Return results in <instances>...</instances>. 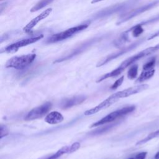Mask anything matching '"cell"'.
<instances>
[{"label":"cell","mask_w":159,"mask_h":159,"mask_svg":"<svg viewBox=\"0 0 159 159\" xmlns=\"http://www.w3.org/2000/svg\"><path fill=\"white\" fill-rule=\"evenodd\" d=\"M155 53V50L153 48V47H148L140 52H139L138 53L128 58L127 59H126L125 60H124L120 65V66H119L117 68L114 69V70L111 71L109 73H106L105 75L101 76L97 81V83H100L102 81L109 78H112V77H116L118 75H119L126 68H127L128 66H129L130 65H131L132 64H133L134 62L138 61L139 60L147 57L148 55H150L152 53Z\"/></svg>","instance_id":"cell-1"},{"label":"cell","mask_w":159,"mask_h":159,"mask_svg":"<svg viewBox=\"0 0 159 159\" xmlns=\"http://www.w3.org/2000/svg\"><path fill=\"white\" fill-rule=\"evenodd\" d=\"M88 25L89 24H83L69 28L64 31L51 35L46 40L45 42L47 43H52L66 40L83 31V30H85L88 27Z\"/></svg>","instance_id":"cell-2"},{"label":"cell","mask_w":159,"mask_h":159,"mask_svg":"<svg viewBox=\"0 0 159 159\" xmlns=\"http://www.w3.org/2000/svg\"><path fill=\"white\" fill-rule=\"evenodd\" d=\"M36 55L30 53L15 56L9 59L5 65L6 68H12L17 70H22L29 66L35 59Z\"/></svg>","instance_id":"cell-3"},{"label":"cell","mask_w":159,"mask_h":159,"mask_svg":"<svg viewBox=\"0 0 159 159\" xmlns=\"http://www.w3.org/2000/svg\"><path fill=\"white\" fill-rule=\"evenodd\" d=\"M135 107L134 106H130L124 107L122 109L113 111L110 114H107V116H106L105 117H104L103 118H102L101 119H100L99 120L93 123L91 125V127L99 126V125L105 124L106 123L112 122L119 117H122L124 116H125L127 114L132 112L133 111L135 110Z\"/></svg>","instance_id":"cell-4"},{"label":"cell","mask_w":159,"mask_h":159,"mask_svg":"<svg viewBox=\"0 0 159 159\" xmlns=\"http://www.w3.org/2000/svg\"><path fill=\"white\" fill-rule=\"evenodd\" d=\"M43 37V35L40 34L35 36H32L28 38H25L21 39L17 42H16L13 43H11L7 46H6L4 49H2L1 53L6 52V53H14L17 52L20 48L27 46L28 45L35 43L39 40L42 39Z\"/></svg>","instance_id":"cell-5"},{"label":"cell","mask_w":159,"mask_h":159,"mask_svg":"<svg viewBox=\"0 0 159 159\" xmlns=\"http://www.w3.org/2000/svg\"><path fill=\"white\" fill-rule=\"evenodd\" d=\"M102 38V37H96L93 39L86 40L83 44L80 45L79 47H78L75 49L73 50L68 55H66L64 57H61L58 58L57 60H56L54 61V63H60V62H61V61H65V60H69V59L73 58V57H75V56L82 53L83 52H84L85 50L88 48L90 46H91L92 45H93L96 42L101 40Z\"/></svg>","instance_id":"cell-6"},{"label":"cell","mask_w":159,"mask_h":159,"mask_svg":"<svg viewBox=\"0 0 159 159\" xmlns=\"http://www.w3.org/2000/svg\"><path fill=\"white\" fill-rule=\"evenodd\" d=\"M159 3V0H155L147 4H145V5H143L142 6H140L137 9H133V10H131L125 14H124L120 17V19L119 20V22H117V24H121V23H123L127 20H129V19L133 18L134 17L136 16H138L139 14L142 13V12H144L147 11H148L150 10V9L154 7L155 6H157V4Z\"/></svg>","instance_id":"cell-7"},{"label":"cell","mask_w":159,"mask_h":159,"mask_svg":"<svg viewBox=\"0 0 159 159\" xmlns=\"http://www.w3.org/2000/svg\"><path fill=\"white\" fill-rule=\"evenodd\" d=\"M130 5V1L123 2V3L119 4L113 5L112 6H110V7H108L104 9H102L100 11H98L96 14H95L94 16H93V18L94 19H98L105 17L106 16H111L116 12L125 10Z\"/></svg>","instance_id":"cell-8"},{"label":"cell","mask_w":159,"mask_h":159,"mask_svg":"<svg viewBox=\"0 0 159 159\" xmlns=\"http://www.w3.org/2000/svg\"><path fill=\"white\" fill-rule=\"evenodd\" d=\"M52 108V103L46 102L40 106L36 107L30 111L25 117V120H32L37 119L44 116Z\"/></svg>","instance_id":"cell-9"},{"label":"cell","mask_w":159,"mask_h":159,"mask_svg":"<svg viewBox=\"0 0 159 159\" xmlns=\"http://www.w3.org/2000/svg\"><path fill=\"white\" fill-rule=\"evenodd\" d=\"M145 38L141 39H140V40H139L135 42L134 43L130 44V45H129V46H127V47L124 48L123 49L120 50V51H119V52H116V53H112V54H111V55L107 56L105 58H104V59L101 60L100 61H99V62L98 63L96 66H97V67L101 66H102V65L106 64L107 63L109 62L110 61H111V60H114V59H115V58H117V57H120V56L124 55V53H127V52H128L132 50V49L135 48L137 47L138 45H139L140 43H142L145 40Z\"/></svg>","instance_id":"cell-10"},{"label":"cell","mask_w":159,"mask_h":159,"mask_svg":"<svg viewBox=\"0 0 159 159\" xmlns=\"http://www.w3.org/2000/svg\"><path fill=\"white\" fill-rule=\"evenodd\" d=\"M119 99V97L117 96L116 93H115L112 94V95H111L108 98H107L106 99H105L104 101L101 102L100 104H99L98 105L95 106L94 107L84 112V114L85 116H91L94 114H96V113L98 112L99 111L109 107L110 106H111L112 104H113L116 102H117Z\"/></svg>","instance_id":"cell-11"},{"label":"cell","mask_w":159,"mask_h":159,"mask_svg":"<svg viewBox=\"0 0 159 159\" xmlns=\"http://www.w3.org/2000/svg\"><path fill=\"white\" fill-rule=\"evenodd\" d=\"M52 8H48L46 10L43 11L42 12H41L39 15H38L37 17H35V18H34L33 19H32L24 28H23V30L24 32H25V33H30L32 31V29L39 22H40L42 20L45 19L46 17H47L52 12Z\"/></svg>","instance_id":"cell-12"},{"label":"cell","mask_w":159,"mask_h":159,"mask_svg":"<svg viewBox=\"0 0 159 159\" xmlns=\"http://www.w3.org/2000/svg\"><path fill=\"white\" fill-rule=\"evenodd\" d=\"M148 88V85L147 84H142L140 85H137L135 86L130 87L127 89H125L122 91H118L116 93L117 96L119 99L123 98H127L128 96H130L131 95L139 93L140 92H142L146 89Z\"/></svg>","instance_id":"cell-13"},{"label":"cell","mask_w":159,"mask_h":159,"mask_svg":"<svg viewBox=\"0 0 159 159\" xmlns=\"http://www.w3.org/2000/svg\"><path fill=\"white\" fill-rule=\"evenodd\" d=\"M86 96L84 95L76 96L71 98L65 99L63 101L61 102V107L62 109H68L82 103L86 100Z\"/></svg>","instance_id":"cell-14"},{"label":"cell","mask_w":159,"mask_h":159,"mask_svg":"<svg viewBox=\"0 0 159 159\" xmlns=\"http://www.w3.org/2000/svg\"><path fill=\"white\" fill-rule=\"evenodd\" d=\"M63 116L58 111H53L49 113L45 118V122L49 124H57L63 120Z\"/></svg>","instance_id":"cell-15"},{"label":"cell","mask_w":159,"mask_h":159,"mask_svg":"<svg viewBox=\"0 0 159 159\" xmlns=\"http://www.w3.org/2000/svg\"><path fill=\"white\" fill-rule=\"evenodd\" d=\"M65 153H71L70 152V146H65L61 147L60 150H58L55 153L50 155L47 157H42L39 159H57L60 157L61 155Z\"/></svg>","instance_id":"cell-16"},{"label":"cell","mask_w":159,"mask_h":159,"mask_svg":"<svg viewBox=\"0 0 159 159\" xmlns=\"http://www.w3.org/2000/svg\"><path fill=\"white\" fill-rule=\"evenodd\" d=\"M155 73V70L152 69L149 70H143V71L140 75L139 77L136 80L135 83H141L147 80L152 78Z\"/></svg>","instance_id":"cell-17"},{"label":"cell","mask_w":159,"mask_h":159,"mask_svg":"<svg viewBox=\"0 0 159 159\" xmlns=\"http://www.w3.org/2000/svg\"><path fill=\"white\" fill-rule=\"evenodd\" d=\"M130 32H132L134 37H139L143 32V29L142 26H141L140 24H138L134 25L131 28L127 30L124 32V34H127Z\"/></svg>","instance_id":"cell-18"},{"label":"cell","mask_w":159,"mask_h":159,"mask_svg":"<svg viewBox=\"0 0 159 159\" xmlns=\"http://www.w3.org/2000/svg\"><path fill=\"white\" fill-rule=\"evenodd\" d=\"M54 0H40L39 1L34 7H32L30 9L31 12H35L37 11L43 7H45V6H47L48 4H49L50 3H51L52 2H53Z\"/></svg>","instance_id":"cell-19"},{"label":"cell","mask_w":159,"mask_h":159,"mask_svg":"<svg viewBox=\"0 0 159 159\" xmlns=\"http://www.w3.org/2000/svg\"><path fill=\"white\" fill-rule=\"evenodd\" d=\"M157 137H159V130H157V131H155L153 132H152L150 133L149 135H148L145 138L143 139L142 140L139 141L136 145H142V144H143L147 142H148L149 140H152V139H153L155 138H157Z\"/></svg>","instance_id":"cell-20"},{"label":"cell","mask_w":159,"mask_h":159,"mask_svg":"<svg viewBox=\"0 0 159 159\" xmlns=\"http://www.w3.org/2000/svg\"><path fill=\"white\" fill-rule=\"evenodd\" d=\"M114 125H115V124H111V125H106L105 127H101L99 129H98L91 132L89 134L91 135H96L101 134L102 133H104V132H106L108 131L111 128L114 127Z\"/></svg>","instance_id":"cell-21"},{"label":"cell","mask_w":159,"mask_h":159,"mask_svg":"<svg viewBox=\"0 0 159 159\" xmlns=\"http://www.w3.org/2000/svg\"><path fill=\"white\" fill-rule=\"evenodd\" d=\"M137 72H138V65H134L129 70L127 73V77L130 80H133L137 77Z\"/></svg>","instance_id":"cell-22"},{"label":"cell","mask_w":159,"mask_h":159,"mask_svg":"<svg viewBox=\"0 0 159 159\" xmlns=\"http://www.w3.org/2000/svg\"><path fill=\"white\" fill-rule=\"evenodd\" d=\"M156 59L155 57L152 58L151 60H150L148 61H147L146 63H145L143 66V70H149L153 69V67L155 65Z\"/></svg>","instance_id":"cell-23"},{"label":"cell","mask_w":159,"mask_h":159,"mask_svg":"<svg viewBox=\"0 0 159 159\" xmlns=\"http://www.w3.org/2000/svg\"><path fill=\"white\" fill-rule=\"evenodd\" d=\"M123 81H124V76H122L121 77H120L119 79H117V80L114 82V83L111 86V89H113V90L116 89L119 86H120V85L122 84Z\"/></svg>","instance_id":"cell-24"},{"label":"cell","mask_w":159,"mask_h":159,"mask_svg":"<svg viewBox=\"0 0 159 159\" xmlns=\"http://www.w3.org/2000/svg\"><path fill=\"white\" fill-rule=\"evenodd\" d=\"M0 133H1V135H0L1 139H2L4 137H6V136H7L8 135L9 130H8V129H7V127L6 125H1Z\"/></svg>","instance_id":"cell-25"},{"label":"cell","mask_w":159,"mask_h":159,"mask_svg":"<svg viewBox=\"0 0 159 159\" xmlns=\"http://www.w3.org/2000/svg\"><path fill=\"white\" fill-rule=\"evenodd\" d=\"M80 147V143L79 142H75L70 145V152L73 153L76 151Z\"/></svg>","instance_id":"cell-26"},{"label":"cell","mask_w":159,"mask_h":159,"mask_svg":"<svg viewBox=\"0 0 159 159\" xmlns=\"http://www.w3.org/2000/svg\"><path fill=\"white\" fill-rule=\"evenodd\" d=\"M147 153L146 152H140L139 153H138L136 156H135V158L136 159H145L146 157Z\"/></svg>","instance_id":"cell-27"},{"label":"cell","mask_w":159,"mask_h":159,"mask_svg":"<svg viewBox=\"0 0 159 159\" xmlns=\"http://www.w3.org/2000/svg\"><path fill=\"white\" fill-rule=\"evenodd\" d=\"M158 36H159V30H157V32H155V33L152 34V35H150L148 37V38L147 39V40H150L153 39H155V37H158Z\"/></svg>","instance_id":"cell-28"},{"label":"cell","mask_w":159,"mask_h":159,"mask_svg":"<svg viewBox=\"0 0 159 159\" xmlns=\"http://www.w3.org/2000/svg\"><path fill=\"white\" fill-rule=\"evenodd\" d=\"M104 1V0H93L91 1V3L92 4H94V3H97V2H99L100 1Z\"/></svg>","instance_id":"cell-29"},{"label":"cell","mask_w":159,"mask_h":159,"mask_svg":"<svg viewBox=\"0 0 159 159\" xmlns=\"http://www.w3.org/2000/svg\"><path fill=\"white\" fill-rule=\"evenodd\" d=\"M155 159H159V152L155 155Z\"/></svg>","instance_id":"cell-30"},{"label":"cell","mask_w":159,"mask_h":159,"mask_svg":"<svg viewBox=\"0 0 159 159\" xmlns=\"http://www.w3.org/2000/svg\"><path fill=\"white\" fill-rule=\"evenodd\" d=\"M130 159H136V158H130Z\"/></svg>","instance_id":"cell-31"}]
</instances>
